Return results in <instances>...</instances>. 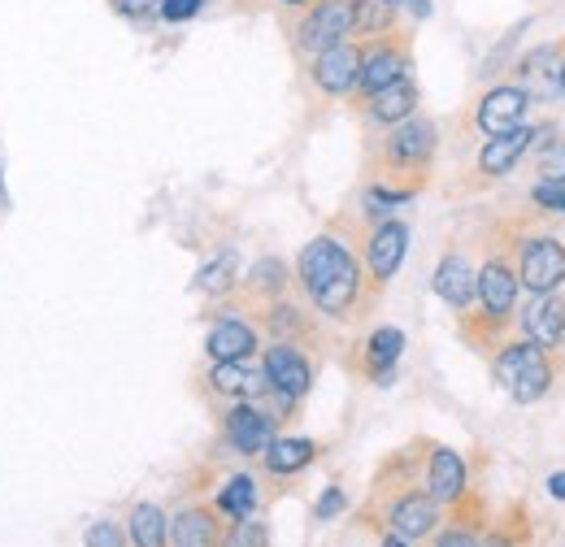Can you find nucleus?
<instances>
[{
  "mask_svg": "<svg viewBox=\"0 0 565 547\" xmlns=\"http://www.w3.org/2000/svg\"><path fill=\"white\" fill-rule=\"evenodd\" d=\"M300 282H305L309 300H313L322 313L340 318V313L353 309L356 291H361V270H356L353 253H349L340 239L318 235V239L305 244V253H300Z\"/></svg>",
  "mask_w": 565,
  "mask_h": 547,
  "instance_id": "f257e3e1",
  "label": "nucleus"
},
{
  "mask_svg": "<svg viewBox=\"0 0 565 547\" xmlns=\"http://www.w3.org/2000/svg\"><path fill=\"white\" fill-rule=\"evenodd\" d=\"M495 378L504 383V392H509L518 405H535V400H544L548 387H553L548 352L531 340L509 343V347L495 356Z\"/></svg>",
  "mask_w": 565,
  "mask_h": 547,
  "instance_id": "f03ea898",
  "label": "nucleus"
},
{
  "mask_svg": "<svg viewBox=\"0 0 565 547\" xmlns=\"http://www.w3.org/2000/svg\"><path fill=\"white\" fill-rule=\"evenodd\" d=\"M349 35H353V0H313L296 26V49L322 53L331 44H344Z\"/></svg>",
  "mask_w": 565,
  "mask_h": 547,
  "instance_id": "7ed1b4c3",
  "label": "nucleus"
},
{
  "mask_svg": "<svg viewBox=\"0 0 565 547\" xmlns=\"http://www.w3.org/2000/svg\"><path fill=\"white\" fill-rule=\"evenodd\" d=\"M518 282L535 296H548L565 282V244L553 235H535L522 244V261H518Z\"/></svg>",
  "mask_w": 565,
  "mask_h": 547,
  "instance_id": "20e7f679",
  "label": "nucleus"
},
{
  "mask_svg": "<svg viewBox=\"0 0 565 547\" xmlns=\"http://www.w3.org/2000/svg\"><path fill=\"white\" fill-rule=\"evenodd\" d=\"M401 78H409V49H405L401 40H374V44L361 53L356 87H361L365 96H374V92H383V87H392V83H401Z\"/></svg>",
  "mask_w": 565,
  "mask_h": 547,
  "instance_id": "39448f33",
  "label": "nucleus"
},
{
  "mask_svg": "<svg viewBox=\"0 0 565 547\" xmlns=\"http://www.w3.org/2000/svg\"><path fill=\"white\" fill-rule=\"evenodd\" d=\"M526 105H531L526 87L500 83V87H492V92L479 100V114H475V122H479V131H483V136H504V131L522 127V118H526Z\"/></svg>",
  "mask_w": 565,
  "mask_h": 547,
  "instance_id": "423d86ee",
  "label": "nucleus"
},
{
  "mask_svg": "<svg viewBox=\"0 0 565 547\" xmlns=\"http://www.w3.org/2000/svg\"><path fill=\"white\" fill-rule=\"evenodd\" d=\"M356 69H361V49L356 44H331L322 53H313V83L327 92V96H349L356 87Z\"/></svg>",
  "mask_w": 565,
  "mask_h": 547,
  "instance_id": "0eeeda50",
  "label": "nucleus"
},
{
  "mask_svg": "<svg viewBox=\"0 0 565 547\" xmlns=\"http://www.w3.org/2000/svg\"><path fill=\"white\" fill-rule=\"evenodd\" d=\"M266 378H270V392H279L287 400H300L313 387V365L291 343H275L266 352Z\"/></svg>",
  "mask_w": 565,
  "mask_h": 547,
  "instance_id": "6e6552de",
  "label": "nucleus"
},
{
  "mask_svg": "<svg viewBox=\"0 0 565 547\" xmlns=\"http://www.w3.org/2000/svg\"><path fill=\"white\" fill-rule=\"evenodd\" d=\"M405 253H409V226L405 222H383L374 226L370 244H365V266L374 274V282H387L392 274L405 266Z\"/></svg>",
  "mask_w": 565,
  "mask_h": 547,
  "instance_id": "1a4fd4ad",
  "label": "nucleus"
},
{
  "mask_svg": "<svg viewBox=\"0 0 565 547\" xmlns=\"http://www.w3.org/2000/svg\"><path fill=\"white\" fill-rule=\"evenodd\" d=\"M226 439H231L235 452L257 457V452H266L270 439H275V417H266L262 409H253L248 400H239L235 409L226 412Z\"/></svg>",
  "mask_w": 565,
  "mask_h": 547,
  "instance_id": "9d476101",
  "label": "nucleus"
},
{
  "mask_svg": "<svg viewBox=\"0 0 565 547\" xmlns=\"http://www.w3.org/2000/svg\"><path fill=\"white\" fill-rule=\"evenodd\" d=\"M435 122H426V118H405V122H396V131L387 139V161L392 165H426L430 161V152H435Z\"/></svg>",
  "mask_w": 565,
  "mask_h": 547,
  "instance_id": "9b49d317",
  "label": "nucleus"
},
{
  "mask_svg": "<svg viewBox=\"0 0 565 547\" xmlns=\"http://www.w3.org/2000/svg\"><path fill=\"white\" fill-rule=\"evenodd\" d=\"M210 383L217 396H231V400H262L270 392L266 369H253L248 361H213Z\"/></svg>",
  "mask_w": 565,
  "mask_h": 547,
  "instance_id": "f8f14e48",
  "label": "nucleus"
},
{
  "mask_svg": "<svg viewBox=\"0 0 565 547\" xmlns=\"http://www.w3.org/2000/svg\"><path fill=\"white\" fill-rule=\"evenodd\" d=\"M475 300H483V313L492 322H504L518 304V274L509 270L504 261H488L479 270V287H475Z\"/></svg>",
  "mask_w": 565,
  "mask_h": 547,
  "instance_id": "ddd939ff",
  "label": "nucleus"
},
{
  "mask_svg": "<svg viewBox=\"0 0 565 547\" xmlns=\"http://www.w3.org/2000/svg\"><path fill=\"white\" fill-rule=\"evenodd\" d=\"M531 143H535V131H531L526 122L513 127V131H504V136H488L483 152H479V170H483L488 179H504V174L531 152Z\"/></svg>",
  "mask_w": 565,
  "mask_h": 547,
  "instance_id": "4468645a",
  "label": "nucleus"
},
{
  "mask_svg": "<svg viewBox=\"0 0 565 547\" xmlns=\"http://www.w3.org/2000/svg\"><path fill=\"white\" fill-rule=\"evenodd\" d=\"M475 287H479V270L461 253H448L439 261V270H435V296L448 309H470L475 304Z\"/></svg>",
  "mask_w": 565,
  "mask_h": 547,
  "instance_id": "2eb2a0df",
  "label": "nucleus"
},
{
  "mask_svg": "<svg viewBox=\"0 0 565 547\" xmlns=\"http://www.w3.org/2000/svg\"><path fill=\"white\" fill-rule=\"evenodd\" d=\"M522 326H526V340L540 343L544 352L557 347V343L565 340V300L557 296V291L540 296V300L522 313Z\"/></svg>",
  "mask_w": 565,
  "mask_h": 547,
  "instance_id": "dca6fc26",
  "label": "nucleus"
},
{
  "mask_svg": "<svg viewBox=\"0 0 565 547\" xmlns=\"http://www.w3.org/2000/svg\"><path fill=\"white\" fill-rule=\"evenodd\" d=\"M426 486L435 504H452L466 491V461L452 448H435L430 452V470H426Z\"/></svg>",
  "mask_w": 565,
  "mask_h": 547,
  "instance_id": "f3484780",
  "label": "nucleus"
},
{
  "mask_svg": "<svg viewBox=\"0 0 565 547\" xmlns=\"http://www.w3.org/2000/svg\"><path fill=\"white\" fill-rule=\"evenodd\" d=\"M435 522H439V504L430 495H401L392 508V530L401 539H423L435 530Z\"/></svg>",
  "mask_w": 565,
  "mask_h": 547,
  "instance_id": "a211bd4d",
  "label": "nucleus"
},
{
  "mask_svg": "<svg viewBox=\"0 0 565 547\" xmlns=\"http://www.w3.org/2000/svg\"><path fill=\"white\" fill-rule=\"evenodd\" d=\"M205 347H210L213 361H248V356L257 352V331L244 326L239 318H222L210 331Z\"/></svg>",
  "mask_w": 565,
  "mask_h": 547,
  "instance_id": "6ab92c4d",
  "label": "nucleus"
},
{
  "mask_svg": "<svg viewBox=\"0 0 565 547\" xmlns=\"http://www.w3.org/2000/svg\"><path fill=\"white\" fill-rule=\"evenodd\" d=\"M414 109H418V87H414V78H401V83H392V87H383V92L370 96V118L383 122V127H396V122L414 118Z\"/></svg>",
  "mask_w": 565,
  "mask_h": 547,
  "instance_id": "aec40b11",
  "label": "nucleus"
},
{
  "mask_svg": "<svg viewBox=\"0 0 565 547\" xmlns=\"http://www.w3.org/2000/svg\"><path fill=\"white\" fill-rule=\"evenodd\" d=\"M401 352H405V335H401L396 326H379V331L365 340V365H370V374H374L379 387H387V383L396 378Z\"/></svg>",
  "mask_w": 565,
  "mask_h": 547,
  "instance_id": "412c9836",
  "label": "nucleus"
},
{
  "mask_svg": "<svg viewBox=\"0 0 565 547\" xmlns=\"http://www.w3.org/2000/svg\"><path fill=\"white\" fill-rule=\"evenodd\" d=\"M396 18H401L396 0H353V35L383 40V35H392Z\"/></svg>",
  "mask_w": 565,
  "mask_h": 547,
  "instance_id": "4be33fe9",
  "label": "nucleus"
},
{
  "mask_svg": "<svg viewBox=\"0 0 565 547\" xmlns=\"http://www.w3.org/2000/svg\"><path fill=\"white\" fill-rule=\"evenodd\" d=\"M313 457H318V443H313V439H270V448H266V470H270V474H296V470H305Z\"/></svg>",
  "mask_w": 565,
  "mask_h": 547,
  "instance_id": "5701e85b",
  "label": "nucleus"
},
{
  "mask_svg": "<svg viewBox=\"0 0 565 547\" xmlns=\"http://www.w3.org/2000/svg\"><path fill=\"white\" fill-rule=\"evenodd\" d=\"M170 539H174V547H217V526L205 508H188L174 517Z\"/></svg>",
  "mask_w": 565,
  "mask_h": 547,
  "instance_id": "b1692460",
  "label": "nucleus"
},
{
  "mask_svg": "<svg viewBox=\"0 0 565 547\" xmlns=\"http://www.w3.org/2000/svg\"><path fill=\"white\" fill-rule=\"evenodd\" d=\"M131 539H136V547H166L170 522L157 504H136L131 508Z\"/></svg>",
  "mask_w": 565,
  "mask_h": 547,
  "instance_id": "393cba45",
  "label": "nucleus"
},
{
  "mask_svg": "<svg viewBox=\"0 0 565 547\" xmlns=\"http://www.w3.org/2000/svg\"><path fill=\"white\" fill-rule=\"evenodd\" d=\"M217 508L226 513V517H248L253 508H257V482L248 479V474H235V479H226V486L217 491Z\"/></svg>",
  "mask_w": 565,
  "mask_h": 547,
  "instance_id": "a878e982",
  "label": "nucleus"
},
{
  "mask_svg": "<svg viewBox=\"0 0 565 547\" xmlns=\"http://www.w3.org/2000/svg\"><path fill=\"white\" fill-rule=\"evenodd\" d=\"M231 282H235V257H231V253H222L217 261H210L205 270L196 274V287H201L205 296H222V291H231Z\"/></svg>",
  "mask_w": 565,
  "mask_h": 547,
  "instance_id": "bb28decb",
  "label": "nucleus"
},
{
  "mask_svg": "<svg viewBox=\"0 0 565 547\" xmlns=\"http://www.w3.org/2000/svg\"><path fill=\"white\" fill-rule=\"evenodd\" d=\"M248 287H253V291H262V296H279L282 287H287V266L275 261V257L257 261V266L248 270Z\"/></svg>",
  "mask_w": 565,
  "mask_h": 547,
  "instance_id": "cd10ccee",
  "label": "nucleus"
},
{
  "mask_svg": "<svg viewBox=\"0 0 565 547\" xmlns=\"http://www.w3.org/2000/svg\"><path fill=\"white\" fill-rule=\"evenodd\" d=\"M222 547H266V526H262V522L239 517V522L231 526V535L222 539Z\"/></svg>",
  "mask_w": 565,
  "mask_h": 547,
  "instance_id": "c85d7f7f",
  "label": "nucleus"
},
{
  "mask_svg": "<svg viewBox=\"0 0 565 547\" xmlns=\"http://www.w3.org/2000/svg\"><path fill=\"white\" fill-rule=\"evenodd\" d=\"M531 201L540 208H553V213H565V174L562 179H544L531 187Z\"/></svg>",
  "mask_w": 565,
  "mask_h": 547,
  "instance_id": "c756f323",
  "label": "nucleus"
},
{
  "mask_svg": "<svg viewBox=\"0 0 565 547\" xmlns=\"http://www.w3.org/2000/svg\"><path fill=\"white\" fill-rule=\"evenodd\" d=\"M201 9H205V0H161L157 4V18L161 22H192Z\"/></svg>",
  "mask_w": 565,
  "mask_h": 547,
  "instance_id": "7c9ffc66",
  "label": "nucleus"
},
{
  "mask_svg": "<svg viewBox=\"0 0 565 547\" xmlns=\"http://www.w3.org/2000/svg\"><path fill=\"white\" fill-rule=\"evenodd\" d=\"M83 547H122V530L114 522H96L87 535H83Z\"/></svg>",
  "mask_w": 565,
  "mask_h": 547,
  "instance_id": "2f4dec72",
  "label": "nucleus"
},
{
  "mask_svg": "<svg viewBox=\"0 0 565 547\" xmlns=\"http://www.w3.org/2000/svg\"><path fill=\"white\" fill-rule=\"evenodd\" d=\"M340 508H344V491H340V486H331V491H322V500H318V508H313V513H318V522H331Z\"/></svg>",
  "mask_w": 565,
  "mask_h": 547,
  "instance_id": "473e14b6",
  "label": "nucleus"
},
{
  "mask_svg": "<svg viewBox=\"0 0 565 547\" xmlns=\"http://www.w3.org/2000/svg\"><path fill=\"white\" fill-rule=\"evenodd\" d=\"M109 4H114V13H122V18H148V13H157L161 0H109Z\"/></svg>",
  "mask_w": 565,
  "mask_h": 547,
  "instance_id": "72a5a7b5",
  "label": "nucleus"
},
{
  "mask_svg": "<svg viewBox=\"0 0 565 547\" xmlns=\"http://www.w3.org/2000/svg\"><path fill=\"white\" fill-rule=\"evenodd\" d=\"M540 170H544V179H562L565 174V143H557V148L540 161Z\"/></svg>",
  "mask_w": 565,
  "mask_h": 547,
  "instance_id": "f704fd0d",
  "label": "nucleus"
},
{
  "mask_svg": "<svg viewBox=\"0 0 565 547\" xmlns=\"http://www.w3.org/2000/svg\"><path fill=\"white\" fill-rule=\"evenodd\" d=\"M435 547H479V544H475L466 530H448V535H444V539H439Z\"/></svg>",
  "mask_w": 565,
  "mask_h": 547,
  "instance_id": "c9c22d12",
  "label": "nucleus"
},
{
  "mask_svg": "<svg viewBox=\"0 0 565 547\" xmlns=\"http://www.w3.org/2000/svg\"><path fill=\"white\" fill-rule=\"evenodd\" d=\"M396 4H405L414 18H430V0H396Z\"/></svg>",
  "mask_w": 565,
  "mask_h": 547,
  "instance_id": "e433bc0d",
  "label": "nucleus"
},
{
  "mask_svg": "<svg viewBox=\"0 0 565 547\" xmlns=\"http://www.w3.org/2000/svg\"><path fill=\"white\" fill-rule=\"evenodd\" d=\"M548 495H553V500H565V474H553V479H548Z\"/></svg>",
  "mask_w": 565,
  "mask_h": 547,
  "instance_id": "4c0bfd02",
  "label": "nucleus"
},
{
  "mask_svg": "<svg viewBox=\"0 0 565 547\" xmlns=\"http://www.w3.org/2000/svg\"><path fill=\"white\" fill-rule=\"evenodd\" d=\"M282 9H309V4H313V0H279Z\"/></svg>",
  "mask_w": 565,
  "mask_h": 547,
  "instance_id": "58836bf2",
  "label": "nucleus"
},
{
  "mask_svg": "<svg viewBox=\"0 0 565 547\" xmlns=\"http://www.w3.org/2000/svg\"><path fill=\"white\" fill-rule=\"evenodd\" d=\"M383 547H409V539H401V535H392V539H383Z\"/></svg>",
  "mask_w": 565,
  "mask_h": 547,
  "instance_id": "ea45409f",
  "label": "nucleus"
},
{
  "mask_svg": "<svg viewBox=\"0 0 565 547\" xmlns=\"http://www.w3.org/2000/svg\"><path fill=\"white\" fill-rule=\"evenodd\" d=\"M557 78H562V92H565V62H562V74H557Z\"/></svg>",
  "mask_w": 565,
  "mask_h": 547,
  "instance_id": "a19ab883",
  "label": "nucleus"
}]
</instances>
